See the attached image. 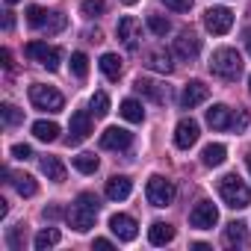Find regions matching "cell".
I'll return each mask as SVG.
<instances>
[{"instance_id":"1","label":"cell","mask_w":251,"mask_h":251,"mask_svg":"<svg viewBox=\"0 0 251 251\" xmlns=\"http://www.w3.org/2000/svg\"><path fill=\"white\" fill-rule=\"evenodd\" d=\"M98 210H100V201L95 192H80L71 213H68V225L80 233H86L89 227H95V219H98Z\"/></svg>"},{"instance_id":"2","label":"cell","mask_w":251,"mask_h":251,"mask_svg":"<svg viewBox=\"0 0 251 251\" xmlns=\"http://www.w3.org/2000/svg\"><path fill=\"white\" fill-rule=\"evenodd\" d=\"M210 71L216 77H222V80H239V74H242V56L233 48H219L210 56Z\"/></svg>"},{"instance_id":"3","label":"cell","mask_w":251,"mask_h":251,"mask_svg":"<svg viewBox=\"0 0 251 251\" xmlns=\"http://www.w3.org/2000/svg\"><path fill=\"white\" fill-rule=\"evenodd\" d=\"M219 195H222V201H225L230 210H245V207L251 204V189H248L236 175H225V177L219 180Z\"/></svg>"},{"instance_id":"4","label":"cell","mask_w":251,"mask_h":251,"mask_svg":"<svg viewBox=\"0 0 251 251\" xmlns=\"http://www.w3.org/2000/svg\"><path fill=\"white\" fill-rule=\"evenodd\" d=\"M30 100H33V106L42 109V112H59V109L65 106L62 92H56L53 86H42V83L30 86Z\"/></svg>"},{"instance_id":"5","label":"cell","mask_w":251,"mask_h":251,"mask_svg":"<svg viewBox=\"0 0 251 251\" xmlns=\"http://www.w3.org/2000/svg\"><path fill=\"white\" fill-rule=\"evenodd\" d=\"M27 24L45 33H59L65 27V15L62 12H45L42 6H30L27 9Z\"/></svg>"},{"instance_id":"6","label":"cell","mask_w":251,"mask_h":251,"mask_svg":"<svg viewBox=\"0 0 251 251\" xmlns=\"http://www.w3.org/2000/svg\"><path fill=\"white\" fill-rule=\"evenodd\" d=\"M24 53H27L30 59H36L39 65H45L48 71H56V68H59V59H62V50L53 48V45H48V42H30V45L24 48Z\"/></svg>"},{"instance_id":"7","label":"cell","mask_w":251,"mask_h":251,"mask_svg":"<svg viewBox=\"0 0 251 251\" xmlns=\"http://www.w3.org/2000/svg\"><path fill=\"white\" fill-rule=\"evenodd\" d=\"M145 195H148V201L154 207H169L175 201V183L166 180V177H160V175H154L148 180V186H145Z\"/></svg>"},{"instance_id":"8","label":"cell","mask_w":251,"mask_h":251,"mask_svg":"<svg viewBox=\"0 0 251 251\" xmlns=\"http://www.w3.org/2000/svg\"><path fill=\"white\" fill-rule=\"evenodd\" d=\"M204 27L213 33V36H225L230 27H233V12L227 6H213L204 12Z\"/></svg>"},{"instance_id":"9","label":"cell","mask_w":251,"mask_h":251,"mask_svg":"<svg viewBox=\"0 0 251 251\" xmlns=\"http://www.w3.org/2000/svg\"><path fill=\"white\" fill-rule=\"evenodd\" d=\"M216 222H219V210H216V204H210V201H198V204L192 207V213H189V225L198 227V230H213Z\"/></svg>"},{"instance_id":"10","label":"cell","mask_w":251,"mask_h":251,"mask_svg":"<svg viewBox=\"0 0 251 251\" xmlns=\"http://www.w3.org/2000/svg\"><path fill=\"white\" fill-rule=\"evenodd\" d=\"M115 36L124 42L127 50H136L139 48V39H142V24L133 18V15H124L118 24H115Z\"/></svg>"},{"instance_id":"11","label":"cell","mask_w":251,"mask_h":251,"mask_svg":"<svg viewBox=\"0 0 251 251\" xmlns=\"http://www.w3.org/2000/svg\"><path fill=\"white\" fill-rule=\"evenodd\" d=\"M198 136H201L198 121H192V118H180V121H177V127H175V145H177L180 151H189V148L198 142Z\"/></svg>"},{"instance_id":"12","label":"cell","mask_w":251,"mask_h":251,"mask_svg":"<svg viewBox=\"0 0 251 251\" xmlns=\"http://www.w3.org/2000/svg\"><path fill=\"white\" fill-rule=\"evenodd\" d=\"M68 145H80L83 139H89V133H92V115L86 112V109H77L74 115H71V124H68Z\"/></svg>"},{"instance_id":"13","label":"cell","mask_w":251,"mask_h":251,"mask_svg":"<svg viewBox=\"0 0 251 251\" xmlns=\"http://www.w3.org/2000/svg\"><path fill=\"white\" fill-rule=\"evenodd\" d=\"M130 142H133V133L124 127H106L100 133V148L106 151H124V148H130Z\"/></svg>"},{"instance_id":"14","label":"cell","mask_w":251,"mask_h":251,"mask_svg":"<svg viewBox=\"0 0 251 251\" xmlns=\"http://www.w3.org/2000/svg\"><path fill=\"white\" fill-rule=\"evenodd\" d=\"M109 230L121 239V242H130V239H136V219L133 216H127V213H115L112 219H109Z\"/></svg>"},{"instance_id":"15","label":"cell","mask_w":251,"mask_h":251,"mask_svg":"<svg viewBox=\"0 0 251 251\" xmlns=\"http://www.w3.org/2000/svg\"><path fill=\"white\" fill-rule=\"evenodd\" d=\"M175 53L180 59H195L201 53V39L192 33V30H183L177 39H175Z\"/></svg>"},{"instance_id":"16","label":"cell","mask_w":251,"mask_h":251,"mask_svg":"<svg viewBox=\"0 0 251 251\" xmlns=\"http://www.w3.org/2000/svg\"><path fill=\"white\" fill-rule=\"evenodd\" d=\"M207 95H210V89H207L201 80H189V83L183 86V92H180V106H183V109H192V106L204 103Z\"/></svg>"},{"instance_id":"17","label":"cell","mask_w":251,"mask_h":251,"mask_svg":"<svg viewBox=\"0 0 251 251\" xmlns=\"http://www.w3.org/2000/svg\"><path fill=\"white\" fill-rule=\"evenodd\" d=\"M207 124L213 130H230L233 127V115H230V109L225 103H213L207 109Z\"/></svg>"},{"instance_id":"18","label":"cell","mask_w":251,"mask_h":251,"mask_svg":"<svg viewBox=\"0 0 251 251\" xmlns=\"http://www.w3.org/2000/svg\"><path fill=\"white\" fill-rule=\"evenodd\" d=\"M133 192V180L130 177H124V175H115L106 180V198L109 201H124V198H130Z\"/></svg>"},{"instance_id":"19","label":"cell","mask_w":251,"mask_h":251,"mask_svg":"<svg viewBox=\"0 0 251 251\" xmlns=\"http://www.w3.org/2000/svg\"><path fill=\"white\" fill-rule=\"evenodd\" d=\"M133 89H136L139 95H145L148 100H154V103H163V100L169 98V89L160 86L157 80H148V77H139V80L133 83Z\"/></svg>"},{"instance_id":"20","label":"cell","mask_w":251,"mask_h":251,"mask_svg":"<svg viewBox=\"0 0 251 251\" xmlns=\"http://www.w3.org/2000/svg\"><path fill=\"white\" fill-rule=\"evenodd\" d=\"M148 239H151V245H169L175 239V227L166 225V222H154L148 227Z\"/></svg>"},{"instance_id":"21","label":"cell","mask_w":251,"mask_h":251,"mask_svg":"<svg viewBox=\"0 0 251 251\" xmlns=\"http://www.w3.org/2000/svg\"><path fill=\"white\" fill-rule=\"evenodd\" d=\"M225 157H227V148H225V145H219V142H213V145H207V148L201 151V163H204L207 169L222 166V163H225Z\"/></svg>"},{"instance_id":"22","label":"cell","mask_w":251,"mask_h":251,"mask_svg":"<svg viewBox=\"0 0 251 251\" xmlns=\"http://www.w3.org/2000/svg\"><path fill=\"white\" fill-rule=\"evenodd\" d=\"M12 186L18 189V195H21V198H33V195L39 192L36 177H33V175H24V172H21V175H12Z\"/></svg>"},{"instance_id":"23","label":"cell","mask_w":251,"mask_h":251,"mask_svg":"<svg viewBox=\"0 0 251 251\" xmlns=\"http://www.w3.org/2000/svg\"><path fill=\"white\" fill-rule=\"evenodd\" d=\"M42 172L48 175V180L62 183L65 180V166L59 163V157H42Z\"/></svg>"},{"instance_id":"24","label":"cell","mask_w":251,"mask_h":251,"mask_svg":"<svg viewBox=\"0 0 251 251\" xmlns=\"http://www.w3.org/2000/svg\"><path fill=\"white\" fill-rule=\"evenodd\" d=\"M127 121H133V124H142L145 121V109H142V103L139 100H133V98H127V100H121V109H118Z\"/></svg>"},{"instance_id":"25","label":"cell","mask_w":251,"mask_h":251,"mask_svg":"<svg viewBox=\"0 0 251 251\" xmlns=\"http://www.w3.org/2000/svg\"><path fill=\"white\" fill-rule=\"evenodd\" d=\"M59 239H62V233H59L56 227H45V230H39V233H36L33 245H36V251H48V248H53Z\"/></svg>"},{"instance_id":"26","label":"cell","mask_w":251,"mask_h":251,"mask_svg":"<svg viewBox=\"0 0 251 251\" xmlns=\"http://www.w3.org/2000/svg\"><path fill=\"white\" fill-rule=\"evenodd\" d=\"M33 133H36V139H42V142H56L59 124H53V121H36V124H33Z\"/></svg>"},{"instance_id":"27","label":"cell","mask_w":251,"mask_h":251,"mask_svg":"<svg viewBox=\"0 0 251 251\" xmlns=\"http://www.w3.org/2000/svg\"><path fill=\"white\" fill-rule=\"evenodd\" d=\"M245 225L242 222H230L225 225V245H245Z\"/></svg>"},{"instance_id":"28","label":"cell","mask_w":251,"mask_h":251,"mask_svg":"<svg viewBox=\"0 0 251 251\" xmlns=\"http://www.w3.org/2000/svg\"><path fill=\"white\" fill-rule=\"evenodd\" d=\"M148 68H154V71H160V74H172V56L169 53H163V50H154V53H148Z\"/></svg>"},{"instance_id":"29","label":"cell","mask_w":251,"mask_h":251,"mask_svg":"<svg viewBox=\"0 0 251 251\" xmlns=\"http://www.w3.org/2000/svg\"><path fill=\"white\" fill-rule=\"evenodd\" d=\"M100 71L109 80H118L121 77V59H118V53H103L100 56Z\"/></svg>"},{"instance_id":"30","label":"cell","mask_w":251,"mask_h":251,"mask_svg":"<svg viewBox=\"0 0 251 251\" xmlns=\"http://www.w3.org/2000/svg\"><path fill=\"white\" fill-rule=\"evenodd\" d=\"M89 106H92V115H95V118H103V115L109 112V95H106V92H95L92 100H89Z\"/></svg>"},{"instance_id":"31","label":"cell","mask_w":251,"mask_h":251,"mask_svg":"<svg viewBox=\"0 0 251 251\" xmlns=\"http://www.w3.org/2000/svg\"><path fill=\"white\" fill-rule=\"evenodd\" d=\"M98 166H100V163H98V157H95V154H77V157H74V169H77V172H83V175H95V172H98Z\"/></svg>"},{"instance_id":"32","label":"cell","mask_w":251,"mask_h":251,"mask_svg":"<svg viewBox=\"0 0 251 251\" xmlns=\"http://www.w3.org/2000/svg\"><path fill=\"white\" fill-rule=\"evenodd\" d=\"M148 27H151L154 36H169V33H172V21L163 18V15H151V18H148Z\"/></svg>"},{"instance_id":"33","label":"cell","mask_w":251,"mask_h":251,"mask_svg":"<svg viewBox=\"0 0 251 251\" xmlns=\"http://www.w3.org/2000/svg\"><path fill=\"white\" fill-rule=\"evenodd\" d=\"M71 71H74V77H80V80H83V77L89 74V56H86V53H80V50H77V53H71Z\"/></svg>"},{"instance_id":"34","label":"cell","mask_w":251,"mask_h":251,"mask_svg":"<svg viewBox=\"0 0 251 251\" xmlns=\"http://www.w3.org/2000/svg\"><path fill=\"white\" fill-rule=\"evenodd\" d=\"M0 115H3V121L9 124V127H15V124L24 121V112H21L18 106H12V103H3V106H0Z\"/></svg>"},{"instance_id":"35","label":"cell","mask_w":251,"mask_h":251,"mask_svg":"<svg viewBox=\"0 0 251 251\" xmlns=\"http://www.w3.org/2000/svg\"><path fill=\"white\" fill-rule=\"evenodd\" d=\"M103 9H106L103 0H83V3H80V12L86 18H98V15H103Z\"/></svg>"},{"instance_id":"36","label":"cell","mask_w":251,"mask_h":251,"mask_svg":"<svg viewBox=\"0 0 251 251\" xmlns=\"http://www.w3.org/2000/svg\"><path fill=\"white\" fill-rule=\"evenodd\" d=\"M6 242H9V248H21V245H24V225H18V227H9V233H6Z\"/></svg>"},{"instance_id":"37","label":"cell","mask_w":251,"mask_h":251,"mask_svg":"<svg viewBox=\"0 0 251 251\" xmlns=\"http://www.w3.org/2000/svg\"><path fill=\"white\" fill-rule=\"evenodd\" d=\"M160 3H166V6L175 9V12H189V9H192V0H160Z\"/></svg>"},{"instance_id":"38","label":"cell","mask_w":251,"mask_h":251,"mask_svg":"<svg viewBox=\"0 0 251 251\" xmlns=\"http://www.w3.org/2000/svg\"><path fill=\"white\" fill-rule=\"evenodd\" d=\"M12 157L15 160H30L33 157V148L30 145H12Z\"/></svg>"},{"instance_id":"39","label":"cell","mask_w":251,"mask_h":251,"mask_svg":"<svg viewBox=\"0 0 251 251\" xmlns=\"http://www.w3.org/2000/svg\"><path fill=\"white\" fill-rule=\"evenodd\" d=\"M245 124H248V112H245V109H239V115L233 118V127H236V130H242Z\"/></svg>"},{"instance_id":"40","label":"cell","mask_w":251,"mask_h":251,"mask_svg":"<svg viewBox=\"0 0 251 251\" xmlns=\"http://www.w3.org/2000/svg\"><path fill=\"white\" fill-rule=\"evenodd\" d=\"M0 59H3V68H6V71H12V68H15V62H12V53H9L6 48L0 50Z\"/></svg>"},{"instance_id":"41","label":"cell","mask_w":251,"mask_h":251,"mask_svg":"<svg viewBox=\"0 0 251 251\" xmlns=\"http://www.w3.org/2000/svg\"><path fill=\"white\" fill-rule=\"evenodd\" d=\"M42 216H45V219H56V216H59V207H45Z\"/></svg>"},{"instance_id":"42","label":"cell","mask_w":251,"mask_h":251,"mask_svg":"<svg viewBox=\"0 0 251 251\" xmlns=\"http://www.w3.org/2000/svg\"><path fill=\"white\" fill-rule=\"evenodd\" d=\"M95 248H100V251H109V248H112V242H109V239H95Z\"/></svg>"},{"instance_id":"43","label":"cell","mask_w":251,"mask_h":251,"mask_svg":"<svg viewBox=\"0 0 251 251\" xmlns=\"http://www.w3.org/2000/svg\"><path fill=\"white\" fill-rule=\"evenodd\" d=\"M242 42H245V48H248V53H251V27H245V33H242Z\"/></svg>"},{"instance_id":"44","label":"cell","mask_w":251,"mask_h":251,"mask_svg":"<svg viewBox=\"0 0 251 251\" xmlns=\"http://www.w3.org/2000/svg\"><path fill=\"white\" fill-rule=\"evenodd\" d=\"M12 24H15V18H12V12H6V18H3V27H6V30H12Z\"/></svg>"},{"instance_id":"45","label":"cell","mask_w":251,"mask_h":251,"mask_svg":"<svg viewBox=\"0 0 251 251\" xmlns=\"http://www.w3.org/2000/svg\"><path fill=\"white\" fill-rule=\"evenodd\" d=\"M245 166H248V172H251V154H245Z\"/></svg>"},{"instance_id":"46","label":"cell","mask_w":251,"mask_h":251,"mask_svg":"<svg viewBox=\"0 0 251 251\" xmlns=\"http://www.w3.org/2000/svg\"><path fill=\"white\" fill-rule=\"evenodd\" d=\"M121 3H127V6H133V3H136V0H121Z\"/></svg>"},{"instance_id":"47","label":"cell","mask_w":251,"mask_h":251,"mask_svg":"<svg viewBox=\"0 0 251 251\" xmlns=\"http://www.w3.org/2000/svg\"><path fill=\"white\" fill-rule=\"evenodd\" d=\"M6 3H18V0H6Z\"/></svg>"},{"instance_id":"48","label":"cell","mask_w":251,"mask_h":251,"mask_svg":"<svg viewBox=\"0 0 251 251\" xmlns=\"http://www.w3.org/2000/svg\"><path fill=\"white\" fill-rule=\"evenodd\" d=\"M248 86H251V77H248Z\"/></svg>"}]
</instances>
